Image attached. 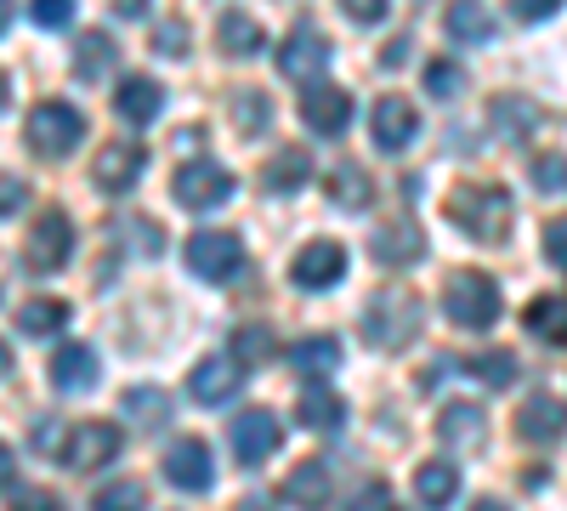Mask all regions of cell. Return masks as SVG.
<instances>
[{"instance_id":"cell-53","label":"cell","mask_w":567,"mask_h":511,"mask_svg":"<svg viewBox=\"0 0 567 511\" xmlns=\"http://www.w3.org/2000/svg\"><path fill=\"white\" fill-rule=\"evenodd\" d=\"M7 18H12V0H0V29H7Z\"/></svg>"},{"instance_id":"cell-23","label":"cell","mask_w":567,"mask_h":511,"mask_svg":"<svg viewBox=\"0 0 567 511\" xmlns=\"http://www.w3.org/2000/svg\"><path fill=\"white\" fill-rule=\"evenodd\" d=\"M437 432H443L449 449H477V443L488 438V421H483L477 403H449V409L437 415Z\"/></svg>"},{"instance_id":"cell-20","label":"cell","mask_w":567,"mask_h":511,"mask_svg":"<svg viewBox=\"0 0 567 511\" xmlns=\"http://www.w3.org/2000/svg\"><path fill=\"white\" fill-rule=\"evenodd\" d=\"M369 251H374V262H386V267H409V262L425 256V234L414 222H386L381 234L369 239Z\"/></svg>"},{"instance_id":"cell-47","label":"cell","mask_w":567,"mask_h":511,"mask_svg":"<svg viewBox=\"0 0 567 511\" xmlns=\"http://www.w3.org/2000/svg\"><path fill=\"white\" fill-rule=\"evenodd\" d=\"M556 7H561V0H511V12L523 18V23H545Z\"/></svg>"},{"instance_id":"cell-50","label":"cell","mask_w":567,"mask_h":511,"mask_svg":"<svg viewBox=\"0 0 567 511\" xmlns=\"http://www.w3.org/2000/svg\"><path fill=\"white\" fill-rule=\"evenodd\" d=\"M7 483H12V449L0 443V489H7Z\"/></svg>"},{"instance_id":"cell-26","label":"cell","mask_w":567,"mask_h":511,"mask_svg":"<svg viewBox=\"0 0 567 511\" xmlns=\"http://www.w3.org/2000/svg\"><path fill=\"white\" fill-rule=\"evenodd\" d=\"M449 34L460 45H483V40H494V12L483 7V0H454L449 7Z\"/></svg>"},{"instance_id":"cell-48","label":"cell","mask_w":567,"mask_h":511,"mask_svg":"<svg viewBox=\"0 0 567 511\" xmlns=\"http://www.w3.org/2000/svg\"><path fill=\"white\" fill-rule=\"evenodd\" d=\"M347 511H398V500H392V489H363Z\"/></svg>"},{"instance_id":"cell-17","label":"cell","mask_w":567,"mask_h":511,"mask_svg":"<svg viewBox=\"0 0 567 511\" xmlns=\"http://www.w3.org/2000/svg\"><path fill=\"white\" fill-rule=\"evenodd\" d=\"M516 432H523L528 443H556V438L567 432V403L550 398V392L528 398L523 409H516Z\"/></svg>"},{"instance_id":"cell-29","label":"cell","mask_w":567,"mask_h":511,"mask_svg":"<svg viewBox=\"0 0 567 511\" xmlns=\"http://www.w3.org/2000/svg\"><path fill=\"white\" fill-rule=\"evenodd\" d=\"M216 40H221L227 58H256V52H261V23H256L250 12H227V18L216 23Z\"/></svg>"},{"instance_id":"cell-1","label":"cell","mask_w":567,"mask_h":511,"mask_svg":"<svg viewBox=\"0 0 567 511\" xmlns=\"http://www.w3.org/2000/svg\"><path fill=\"white\" fill-rule=\"evenodd\" d=\"M449 222H460V234H471V239L499 245L511 234V194L499 182H460L449 194Z\"/></svg>"},{"instance_id":"cell-8","label":"cell","mask_w":567,"mask_h":511,"mask_svg":"<svg viewBox=\"0 0 567 511\" xmlns=\"http://www.w3.org/2000/svg\"><path fill=\"white\" fill-rule=\"evenodd\" d=\"M227 194H233V171L216 165V160H194V165L176 171V200L187 211H216Z\"/></svg>"},{"instance_id":"cell-15","label":"cell","mask_w":567,"mask_h":511,"mask_svg":"<svg viewBox=\"0 0 567 511\" xmlns=\"http://www.w3.org/2000/svg\"><path fill=\"white\" fill-rule=\"evenodd\" d=\"M142 165H148L142 143H109V149L97 154V165H91V182H97L103 194H125L131 182L142 176Z\"/></svg>"},{"instance_id":"cell-28","label":"cell","mask_w":567,"mask_h":511,"mask_svg":"<svg viewBox=\"0 0 567 511\" xmlns=\"http://www.w3.org/2000/svg\"><path fill=\"white\" fill-rule=\"evenodd\" d=\"M125 421L142 427V432H159V427L171 421V398H165L159 387H131V392H125Z\"/></svg>"},{"instance_id":"cell-13","label":"cell","mask_w":567,"mask_h":511,"mask_svg":"<svg viewBox=\"0 0 567 511\" xmlns=\"http://www.w3.org/2000/svg\"><path fill=\"white\" fill-rule=\"evenodd\" d=\"M296 285L301 290H329V285H341V273H347V251L336 239H312L301 256H296Z\"/></svg>"},{"instance_id":"cell-38","label":"cell","mask_w":567,"mask_h":511,"mask_svg":"<svg viewBox=\"0 0 567 511\" xmlns=\"http://www.w3.org/2000/svg\"><path fill=\"white\" fill-rule=\"evenodd\" d=\"M233 358H239V364H261V358H272V330H267V324H245V330L233 336Z\"/></svg>"},{"instance_id":"cell-11","label":"cell","mask_w":567,"mask_h":511,"mask_svg":"<svg viewBox=\"0 0 567 511\" xmlns=\"http://www.w3.org/2000/svg\"><path fill=\"white\" fill-rule=\"evenodd\" d=\"M329 63V40L318 29H296L290 40L278 45V74L284 80H318Z\"/></svg>"},{"instance_id":"cell-18","label":"cell","mask_w":567,"mask_h":511,"mask_svg":"<svg viewBox=\"0 0 567 511\" xmlns=\"http://www.w3.org/2000/svg\"><path fill=\"white\" fill-rule=\"evenodd\" d=\"M114 63H120V40H109L103 29H85V34L74 40V74H80L85 85H103V80L114 74Z\"/></svg>"},{"instance_id":"cell-25","label":"cell","mask_w":567,"mask_h":511,"mask_svg":"<svg viewBox=\"0 0 567 511\" xmlns=\"http://www.w3.org/2000/svg\"><path fill=\"white\" fill-rule=\"evenodd\" d=\"M290 364H296V376H329V369H341V341L336 336H301L290 347Z\"/></svg>"},{"instance_id":"cell-21","label":"cell","mask_w":567,"mask_h":511,"mask_svg":"<svg viewBox=\"0 0 567 511\" xmlns=\"http://www.w3.org/2000/svg\"><path fill=\"white\" fill-rule=\"evenodd\" d=\"M329 494H336V489H329V467H323V460H301V467L284 478V500L301 505V511H323Z\"/></svg>"},{"instance_id":"cell-52","label":"cell","mask_w":567,"mask_h":511,"mask_svg":"<svg viewBox=\"0 0 567 511\" xmlns=\"http://www.w3.org/2000/svg\"><path fill=\"white\" fill-rule=\"evenodd\" d=\"M471 511H505L499 500H477V505H471Z\"/></svg>"},{"instance_id":"cell-19","label":"cell","mask_w":567,"mask_h":511,"mask_svg":"<svg viewBox=\"0 0 567 511\" xmlns=\"http://www.w3.org/2000/svg\"><path fill=\"white\" fill-rule=\"evenodd\" d=\"M52 387H58V392H91V387H97V352H91L85 341L58 347V358H52Z\"/></svg>"},{"instance_id":"cell-45","label":"cell","mask_w":567,"mask_h":511,"mask_svg":"<svg viewBox=\"0 0 567 511\" xmlns=\"http://www.w3.org/2000/svg\"><path fill=\"white\" fill-rule=\"evenodd\" d=\"M12 211H23V176L0 171V216H12Z\"/></svg>"},{"instance_id":"cell-9","label":"cell","mask_w":567,"mask_h":511,"mask_svg":"<svg viewBox=\"0 0 567 511\" xmlns=\"http://www.w3.org/2000/svg\"><path fill=\"white\" fill-rule=\"evenodd\" d=\"M369 125H374V149H386V154H403L420 136V114H414L409 98H381L374 114H369Z\"/></svg>"},{"instance_id":"cell-10","label":"cell","mask_w":567,"mask_h":511,"mask_svg":"<svg viewBox=\"0 0 567 511\" xmlns=\"http://www.w3.org/2000/svg\"><path fill=\"white\" fill-rule=\"evenodd\" d=\"M233 454L245 460V467H261V460L278 449V421L267 409H245V415H233Z\"/></svg>"},{"instance_id":"cell-12","label":"cell","mask_w":567,"mask_h":511,"mask_svg":"<svg viewBox=\"0 0 567 511\" xmlns=\"http://www.w3.org/2000/svg\"><path fill=\"white\" fill-rule=\"evenodd\" d=\"M301 120H307V131H318V136H341L347 120H352V98H347L341 85H307Z\"/></svg>"},{"instance_id":"cell-37","label":"cell","mask_w":567,"mask_h":511,"mask_svg":"<svg viewBox=\"0 0 567 511\" xmlns=\"http://www.w3.org/2000/svg\"><path fill=\"white\" fill-rule=\"evenodd\" d=\"M148 505V494H142V483H109V489H97V500H91V511H142Z\"/></svg>"},{"instance_id":"cell-31","label":"cell","mask_w":567,"mask_h":511,"mask_svg":"<svg viewBox=\"0 0 567 511\" xmlns=\"http://www.w3.org/2000/svg\"><path fill=\"white\" fill-rule=\"evenodd\" d=\"M523 324H528V330H534L539 341H550V347H567V302H556V296H539V302H528Z\"/></svg>"},{"instance_id":"cell-34","label":"cell","mask_w":567,"mask_h":511,"mask_svg":"<svg viewBox=\"0 0 567 511\" xmlns=\"http://www.w3.org/2000/svg\"><path fill=\"white\" fill-rule=\"evenodd\" d=\"M460 369H465L471 381H483V387H511V381H516V358H511V352H499V347L471 352Z\"/></svg>"},{"instance_id":"cell-40","label":"cell","mask_w":567,"mask_h":511,"mask_svg":"<svg viewBox=\"0 0 567 511\" xmlns=\"http://www.w3.org/2000/svg\"><path fill=\"white\" fill-rule=\"evenodd\" d=\"M120 239H131L142 256H159V251H165V234H159L154 222H142V216H125V222H120Z\"/></svg>"},{"instance_id":"cell-49","label":"cell","mask_w":567,"mask_h":511,"mask_svg":"<svg viewBox=\"0 0 567 511\" xmlns=\"http://www.w3.org/2000/svg\"><path fill=\"white\" fill-rule=\"evenodd\" d=\"M12 511H58V500L45 489H23V494H12Z\"/></svg>"},{"instance_id":"cell-27","label":"cell","mask_w":567,"mask_h":511,"mask_svg":"<svg viewBox=\"0 0 567 511\" xmlns=\"http://www.w3.org/2000/svg\"><path fill=\"white\" fill-rule=\"evenodd\" d=\"M296 421L312 427V432H329V427L347 421V403H341L336 392H323V387H307V392L296 398Z\"/></svg>"},{"instance_id":"cell-30","label":"cell","mask_w":567,"mask_h":511,"mask_svg":"<svg viewBox=\"0 0 567 511\" xmlns=\"http://www.w3.org/2000/svg\"><path fill=\"white\" fill-rule=\"evenodd\" d=\"M539 125V109L528 98H516V91H505V98H494V131L511 136V143H523V136Z\"/></svg>"},{"instance_id":"cell-7","label":"cell","mask_w":567,"mask_h":511,"mask_svg":"<svg viewBox=\"0 0 567 511\" xmlns=\"http://www.w3.org/2000/svg\"><path fill=\"white\" fill-rule=\"evenodd\" d=\"M114 454H120V427L114 421H85L58 449V460H63L69 472H97L103 460H114Z\"/></svg>"},{"instance_id":"cell-44","label":"cell","mask_w":567,"mask_h":511,"mask_svg":"<svg viewBox=\"0 0 567 511\" xmlns=\"http://www.w3.org/2000/svg\"><path fill=\"white\" fill-rule=\"evenodd\" d=\"M154 52H165V58H182L187 52V29L171 18V23H159V34H154Z\"/></svg>"},{"instance_id":"cell-6","label":"cell","mask_w":567,"mask_h":511,"mask_svg":"<svg viewBox=\"0 0 567 511\" xmlns=\"http://www.w3.org/2000/svg\"><path fill=\"white\" fill-rule=\"evenodd\" d=\"M69 251H74V227H69L63 211H45V216L29 227V239H23L29 273H58V267L69 262Z\"/></svg>"},{"instance_id":"cell-54","label":"cell","mask_w":567,"mask_h":511,"mask_svg":"<svg viewBox=\"0 0 567 511\" xmlns=\"http://www.w3.org/2000/svg\"><path fill=\"white\" fill-rule=\"evenodd\" d=\"M0 109H7V74H0Z\"/></svg>"},{"instance_id":"cell-39","label":"cell","mask_w":567,"mask_h":511,"mask_svg":"<svg viewBox=\"0 0 567 511\" xmlns=\"http://www.w3.org/2000/svg\"><path fill=\"white\" fill-rule=\"evenodd\" d=\"M460 85H465V74H460V63H425V91H432L437 103H449V98H460Z\"/></svg>"},{"instance_id":"cell-46","label":"cell","mask_w":567,"mask_h":511,"mask_svg":"<svg viewBox=\"0 0 567 511\" xmlns=\"http://www.w3.org/2000/svg\"><path fill=\"white\" fill-rule=\"evenodd\" d=\"M341 12L358 18V23H381L386 18V0H341Z\"/></svg>"},{"instance_id":"cell-51","label":"cell","mask_w":567,"mask_h":511,"mask_svg":"<svg viewBox=\"0 0 567 511\" xmlns=\"http://www.w3.org/2000/svg\"><path fill=\"white\" fill-rule=\"evenodd\" d=\"M12 376V352H7V341H0V381Z\"/></svg>"},{"instance_id":"cell-5","label":"cell","mask_w":567,"mask_h":511,"mask_svg":"<svg viewBox=\"0 0 567 511\" xmlns=\"http://www.w3.org/2000/svg\"><path fill=\"white\" fill-rule=\"evenodd\" d=\"M187 267H194L205 285H227V278L245 267L239 234H221V227H205V234H194V239H187Z\"/></svg>"},{"instance_id":"cell-33","label":"cell","mask_w":567,"mask_h":511,"mask_svg":"<svg viewBox=\"0 0 567 511\" xmlns=\"http://www.w3.org/2000/svg\"><path fill=\"white\" fill-rule=\"evenodd\" d=\"M312 176V160L301 154V149H284V154H272L267 160V171H261V182L272 194H290V188H301V182Z\"/></svg>"},{"instance_id":"cell-42","label":"cell","mask_w":567,"mask_h":511,"mask_svg":"<svg viewBox=\"0 0 567 511\" xmlns=\"http://www.w3.org/2000/svg\"><path fill=\"white\" fill-rule=\"evenodd\" d=\"M29 18H34L40 29H63V23L74 18V0H29Z\"/></svg>"},{"instance_id":"cell-43","label":"cell","mask_w":567,"mask_h":511,"mask_svg":"<svg viewBox=\"0 0 567 511\" xmlns=\"http://www.w3.org/2000/svg\"><path fill=\"white\" fill-rule=\"evenodd\" d=\"M545 256L567 273V216H556V222H545Z\"/></svg>"},{"instance_id":"cell-2","label":"cell","mask_w":567,"mask_h":511,"mask_svg":"<svg viewBox=\"0 0 567 511\" xmlns=\"http://www.w3.org/2000/svg\"><path fill=\"white\" fill-rule=\"evenodd\" d=\"M420 336V296L414 290H381L369 307H363V341L381 347V352H398Z\"/></svg>"},{"instance_id":"cell-4","label":"cell","mask_w":567,"mask_h":511,"mask_svg":"<svg viewBox=\"0 0 567 511\" xmlns=\"http://www.w3.org/2000/svg\"><path fill=\"white\" fill-rule=\"evenodd\" d=\"M85 136V114L80 109H69V103H40V109H29V149L34 154H45V160H58V154H69L74 143Z\"/></svg>"},{"instance_id":"cell-14","label":"cell","mask_w":567,"mask_h":511,"mask_svg":"<svg viewBox=\"0 0 567 511\" xmlns=\"http://www.w3.org/2000/svg\"><path fill=\"white\" fill-rule=\"evenodd\" d=\"M165 478L176 483V489H210V478H216V460H210V449L199 443V438H182V443H171L165 449Z\"/></svg>"},{"instance_id":"cell-32","label":"cell","mask_w":567,"mask_h":511,"mask_svg":"<svg viewBox=\"0 0 567 511\" xmlns=\"http://www.w3.org/2000/svg\"><path fill=\"white\" fill-rule=\"evenodd\" d=\"M329 200H336L341 211H363L374 200V182L363 165H341V171H329Z\"/></svg>"},{"instance_id":"cell-24","label":"cell","mask_w":567,"mask_h":511,"mask_svg":"<svg viewBox=\"0 0 567 511\" xmlns=\"http://www.w3.org/2000/svg\"><path fill=\"white\" fill-rule=\"evenodd\" d=\"M414 494H420L425 511H443V505H454V494H460V472L449 467V460H425V467L414 472Z\"/></svg>"},{"instance_id":"cell-16","label":"cell","mask_w":567,"mask_h":511,"mask_svg":"<svg viewBox=\"0 0 567 511\" xmlns=\"http://www.w3.org/2000/svg\"><path fill=\"white\" fill-rule=\"evenodd\" d=\"M239 381H245V364L239 358H205L194 376H187V392L210 409V403H227L233 392H239Z\"/></svg>"},{"instance_id":"cell-35","label":"cell","mask_w":567,"mask_h":511,"mask_svg":"<svg viewBox=\"0 0 567 511\" xmlns=\"http://www.w3.org/2000/svg\"><path fill=\"white\" fill-rule=\"evenodd\" d=\"M63 324H69V307L52 302V296L23 302V313H18V330H23V336H52V330H63Z\"/></svg>"},{"instance_id":"cell-22","label":"cell","mask_w":567,"mask_h":511,"mask_svg":"<svg viewBox=\"0 0 567 511\" xmlns=\"http://www.w3.org/2000/svg\"><path fill=\"white\" fill-rule=\"evenodd\" d=\"M159 103H165V91H159L148 74H131V80L114 85V109H120V120H131V125H148V120L159 114Z\"/></svg>"},{"instance_id":"cell-41","label":"cell","mask_w":567,"mask_h":511,"mask_svg":"<svg viewBox=\"0 0 567 511\" xmlns=\"http://www.w3.org/2000/svg\"><path fill=\"white\" fill-rule=\"evenodd\" d=\"M534 182H539V194H567V160L561 154H539Z\"/></svg>"},{"instance_id":"cell-3","label":"cell","mask_w":567,"mask_h":511,"mask_svg":"<svg viewBox=\"0 0 567 511\" xmlns=\"http://www.w3.org/2000/svg\"><path fill=\"white\" fill-rule=\"evenodd\" d=\"M443 313L460 330H488V324H499V285L488 273H454L443 290Z\"/></svg>"},{"instance_id":"cell-36","label":"cell","mask_w":567,"mask_h":511,"mask_svg":"<svg viewBox=\"0 0 567 511\" xmlns=\"http://www.w3.org/2000/svg\"><path fill=\"white\" fill-rule=\"evenodd\" d=\"M233 120H239V131H245V136H256V131H267L272 103L261 98V91H239V98H233Z\"/></svg>"}]
</instances>
